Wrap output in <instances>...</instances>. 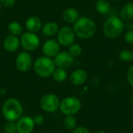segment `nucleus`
Instances as JSON below:
<instances>
[{
    "mask_svg": "<svg viewBox=\"0 0 133 133\" xmlns=\"http://www.w3.org/2000/svg\"><path fill=\"white\" fill-rule=\"evenodd\" d=\"M2 114L5 121L16 122L23 115V107L18 99L9 97L2 104Z\"/></svg>",
    "mask_w": 133,
    "mask_h": 133,
    "instance_id": "nucleus-1",
    "label": "nucleus"
},
{
    "mask_svg": "<svg viewBox=\"0 0 133 133\" xmlns=\"http://www.w3.org/2000/svg\"><path fill=\"white\" fill-rule=\"evenodd\" d=\"M72 29L78 37L81 39H89L95 35L97 25L91 19L81 16L74 23Z\"/></svg>",
    "mask_w": 133,
    "mask_h": 133,
    "instance_id": "nucleus-2",
    "label": "nucleus"
},
{
    "mask_svg": "<svg viewBox=\"0 0 133 133\" xmlns=\"http://www.w3.org/2000/svg\"><path fill=\"white\" fill-rule=\"evenodd\" d=\"M35 73L41 78L51 76L56 66L54 59L46 56H41L35 60L33 64Z\"/></svg>",
    "mask_w": 133,
    "mask_h": 133,
    "instance_id": "nucleus-3",
    "label": "nucleus"
},
{
    "mask_svg": "<svg viewBox=\"0 0 133 133\" xmlns=\"http://www.w3.org/2000/svg\"><path fill=\"white\" fill-rule=\"evenodd\" d=\"M125 28V24L121 18L112 16L105 21L103 27L104 35L110 38L114 39L121 35Z\"/></svg>",
    "mask_w": 133,
    "mask_h": 133,
    "instance_id": "nucleus-4",
    "label": "nucleus"
},
{
    "mask_svg": "<svg viewBox=\"0 0 133 133\" xmlns=\"http://www.w3.org/2000/svg\"><path fill=\"white\" fill-rule=\"evenodd\" d=\"M81 101L76 97H66L60 101L59 111L65 116L74 115L81 108Z\"/></svg>",
    "mask_w": 133,
    "mask_h": 133,
    "instance_id": "nucleus-5",
    "label": "nucleus"
},
{
    "mask_svg": "<svg viewBox=\"0 0 133 133\" xmlns=\"http://www.w3.org/2000/svg\"><path fill=\"white\" fill-rule=\"evenodd\" d=\"M60 100L58 97L51 93L43 95L40 100V107L46 113H55L59 110Z\"/></svg>",
    "mask_w": 133,
    "mask_h": 133,
    "instance_id": "nucleus-6",
    "label": "nucleus"
},
{
    "mask_svg": "<svg viewBox=\"0 0 133 133\" xmlns=\"http://www.w3.org/2000/svg\"><path fill=\"white\" fill-rule=\"evenodd\" d=\"M19 41L20 45L26 51H35L41 44L40 37L37 35V34L29 31L21 34Z\"/></svg>",
    "mask_w": 133,
    "mask_h": 133,
    "instance_id": "nucleus-7",
    "label": "nucleus"
},
{
    "mask_svg": "<svg viewBox=\"0 0 133 133\" xmlns=\"http://www.w3.org/2000/svg\"><path fill=\"white\" fill-rule=\"evenodd\" d=\"M75 32L70 26H63L58 30L57 34V41L60 45L64 47H69L75 42Z\"/></svg>",
    "mask_w": 133,
    "mask_h": 133,
    "instance_id": "nucleus-8",
    "label": "nucleus"
},
{
    "mask_svg": "<svg viewBox=\"0 0 133 133\" xmlns=\"http://www.w3.org/2000/svg\"><path fill=\"white\" fill-rule=\"evenodd\" d=\"M16 67L22 72H28L33 65V59L28 51H23L17 55L16 58Z\"/></svg>",
    "mask_w": 133,
    "mask_h": 133,
    "instance_id": "nucleus-9",
    "label": "nucleus"
},
{
    "mask_svg": "<svg viewBox=\"0 0 133 133\" xmlns=\"http://www.w3.org/2000/svg\"><path fill=\"white\" fill-rule=\"evenodd\" d=\"M16 124L17 133H32L35 127L33 118L29 115H23L16 122Z\"/></svg>",
    "mask_w": 133,
    "mask_h": 133,
    "instance_id": "nucleus-10",
    "label": "nucleus"
},
{
    "mask_svg": "<svg viewBox=\"0 0 133 133\" xmlns=\"http://www.w3.org/2000/svg\"><path fill=\"white\" fill-rule=\"evenodd\" d=\"M55 66L61 69H68L74 62V57L72 56L69 51H59L58 54L54 58Z\"/></svg>",
    "mask_w": 133,
    "mask_h": 133,
    "instance_id": "nucleus-11",
    "label": "nucleus"
},
{
    "mask_svg": "<svg viewBox=\"0 0 133 133\" xmlns=\"http://www.w3.org/2000/svg\"><path fill=\"white\" fill-rule=\"evenodd\" d=\"M60 51V44L55 39L46 41L42 47V52L44 56L48 58H55Z\"/></svg>",
    "mask_w": 133,
    "mask_h": 133,
    "instance_id": "nucleus-12",
    "label": "nucleus"
},
{
    "mask_svg": "<svg viewBox=\"0 0 133 133\" xmlns=\"http://www.w3.org/2000/svg\"><path fill=\"white\" fill-rule=\"evenodd\" d=\"M20 46V41L18 36L9 34L7 36L3 41V48L9 52H14Z\"/></svg>",
    "mask_w": 133,
    "mask_h": 133,
    "instance_id": "nucleus-13",
    "label": "nucleus"
},
{
    "mask_svg": "<svg viewBox=\"0 0 133 133\" xmlns=\"http://www.w3.org/2000/svg\"><path fill=\"white\" fill-rule=\"evenodd\" d=\"M69 79L71 83L75 86L83 85L86 83L87 79V73L83 69H76L71 73Z\"/></svg>",
    "mask_w": 133,
    "mask_h": 133,
    "instance_id": "nucleus-14",
    "label": "nucleus"
},
{
    "mask_svg": "<svg viewBox=\"0 0 133 133\" xmlns=\"http://www.w3.org/2000/svg\"><path fill=\"white\" fill-rule=\"evenodd\" d=\"M25 26L27 31L31 33H37L42 28V22L37 16H30L25 23Z\"/></svg>",
    "mask_w": 133,
    "mask_h": 133,
    "instance_id": "nucleus-15",
    "label": "nucleus"
},
{
    "mask_svg": "<svg viewBox=\"0 0 133 133\" xmlns=\"http://www.w3.org/2000/svg\"><path fill=\"white\" fill-rule=\"evenodd\" d=\"M58 25L55 22H48L42 26L41 32L46 37H54L58 32Z\"/></svg>",
    "mask_w": 133,
    "mask_h": 133,
    "instance_id": "nucleus-16",
    "label": "nucleus"
},
{
    "mask_svg": "<svg viewBox=\"0 0 133 133\" xmlns=\"http://www.w3.org/2000/svg\"><path fill=\"white\" fill-rule=\"evenodd\" d=\"M62 17L64 20L69 23H74L79 17V12L73 8L66 9L62 14Z\"/></svg>",
    "mask_w": 133,
    "mask_h": 133,
    "instance_id": "nucleus-17",
    "label": "nucleus"
},
{
    "mask_svg": "<svg viewBox=\"0 0 133 133\" xmlns=\"http://www.w3.org/2000/svg\"><path fill=\"white\" fill-rule=\"evenodd\" d=\"M121 18L123 20H131L133 18V3L125 4L121 9Z\"/></svg>",
    "mask_w": 133,
    "mask_h": 133,
    "instance_id": "nucleus-18",
    "label": "nucleus"
},
{
    "mask_svg": "<svg viewBox=\"0 0 133 133\" xmlns=\"http://www.w3.org/2000/svg\"><path fill=\"white\" fill-rule=\"evenodd\" d=\"M51 76L55 81L62 83V82H64L67 79V72L65 71V69H61V68L56 69L55 68Z\"/></svg>",
    "mask_w": 133,
    "mask_h": 133,
    "instance_id": "nucleus-19",
    "label": "nucleus"
},
{
    "mask_svg": "<svg viewBox=\"0 0 133 133\" xmlns=\"http://www.w3.org/2000/svg\"><path fill=\"white\" fill-rule=\"evenodd\" d=\"M8 31L12 35L19 36L23 33V27L19 23L16 21H12L10 22L8 25Z\"/></svg>",
    "mask_w": 133,
    "mask_h": 133,
    "instance_id": "nucleus-20",
    "label": "nucleus"
},
{
    "mask_svg": "<svg viewBox=\"0 0 133 133\" xmlns=\"http://www.w3.org/2000/svg\"><path fill=\"white\" fill-rule=\"evenodd\" d=\"M96 9L101 14H106L110 10V3L107 0H98L96 3Z\"/></svg>",
    "mask_w": 133,
    "mask_h": 133,
    "instance_id": "nucleus-21",
    "label": "nucleus"
},
{
    "mask_svg": "<svg viewBox=\"0 0 133 133\" xmlns=\"http://www.w3.org/2000/svg\"><path fill=\"white\" fill-rule=\"evenodd\" d=\"M63 125L67 130H73L75 128H76L77 125V122L76 118L73 115L65 116L63 121Z\"/></svg>",
    "mask_w": 133,
    "mask_h": 133,
    "instance_id": "nucleus-22",
    "label": "nucleus"
},
{
    "mask_svg": "<svg viewBox=\"0 0 133 133\" xmlns=\"http://www.w3.org/2000/svg\"><path fill=\"white\" fill-rule=\"evenodd\" d=\"M119 59L125 62H129L133 60V51L129 49H124L119 53Z\"/></svg>",
    "mask_w": 133,
    "mask_h": 133,
    "instance_id": "nucleus-23",
    "label": "nucleus"
},
{
    "mask_svg": "<svg viewBox=\"0 0 133 133\" xmlns=\"http://www.w3.org/2000/svg\"><path fill=\"white\" fill-rule=\"evenodd\" d=\"M3 129L5 133H17L16 122L6 121L3 125Z\"/></svg>",
    "mask_w": 133,
    "mask_h": 133,
    "instance_id": "nucleus-24",
    "label": "nucleus"
},
{
    "mask_svg": "<svg viewBox=\"0 0 133 133\" xmlns=\"http://www.w3.org/2000/svg\"><path fill=\"white\" fill-rule=\"evenodd\" d=\"M69 53L73 56L74 58L75 57H78L81 55L82 53V48L79 44H75L73 43L72 44H71L69 46Z\"/></svg>",
    "mask_w": 133,
    "mask_h": 133,
    "instance_id": "nucleus-25",
    "label": "nucleus"
},
{
    "mask_svg": "<svg viewBox=\"0 0 133 133\" xmlns=\"http://www.w3.org/2000/svg\"><path fill=\"white\" fill-rule=\"evenodd\" d=\"M33 120H34V122L35 124V125H37V126H40V125H42L44 122V117L41 115H36L34 118H33Z\"/></svg>",
    "mask_w": 133,
    "mask_h": 133,
    "instance_id": "nucleus-26",
    "label": "nucleus"
},
{
    "mask_svg": "<svg viewBox=\"0 0 133 133\" xmlns=\"http://www.w3.org/2000/svg\"><path fill=\"white\" fill-rule=\"evenodd\" d=\"M125 41L129 44H133V30H129L125 33Z\"/></svg>",
    "mask_w": 133,
    "mask_h": 133,
    "instance_id": "nucleus-27",
    "label": "nucleus"
},
{
    "mask_svg": "<svg viewBox=\"0 0 133 133\" xmlns=\"http://www.w3.org/2000/svg\"><path fill=\"white\" fill-rule=\"evenodd\" d=\"M0 3L4 7L10 8V7H12L15 5L16 0H0Z\"/></svg>",
    "mask_w": 133,
    "mask_h": 133,
    "instance_id": "nucleus-28",
    "label": "nucleus"
},
{
    "mask_svg": "<svg viewBox=\"0 0 133 133\" xmlns=\"http://www.w3.org/2000/svg\"><path fill=\"white\" fill-rule=\"evenodd\" d=\"M127 78H128L129 83L131 84V86H132L133 87V65H132V66L129 68V69L128 70Z\"/></svg>",
    "mask_w": 133,
    "mask_h": 133,
    "instance_id": "nucleus-29",
    "label": "nucleus"
},
{
    "mask_svg": "<svg viewBox=\"0 0 133 133\" xmlns=\"http://www.w3.org/2000/svg\"><path fill=\"white\" fill-rule=\"evenodd\" d=\"M72 133H90L89 132V130L83 126H79V127H76L73 129Z\"/></svg>",
    "mask_w": 133,
    "mask_h": 133,
    "instance_id": "nucleus-30",
    "label": "nucleus"
},
{
    "mask_svg": "<svg viewBox=\"0 0 133 133\" xmlns=\"http://www.w3.org/2000/svg\"><path fill=\"white\" fill-rule=\"evenodd\" d=\"M95 133H106L105 132H104V131H97V132Z\"/></svg>",
    "mask_w": 133,
    "mask_h": 133,
    "instance_id": "nucleus-31",
    "label": "nucleus"
},
{
    "mask_svg": "<svg viewBox=\"0 0 133 133\" xmlns=\"http://www.w3.org/2000/svg\"><path fill=\"white\" fill-rule=\"evenodd\" d=\"M1 9H2V5H1V3H0V12H1Z\"/></svg>",
    "mask_w": 133,
    "mask_h": 133,
    "instance_id": "nucleus-32",
    "label": "nucleus"
},
{
    "mask_svg": "<svg viewBox=\"0 0 133 133\" xmlns=\"http://www.w3.org/2000/svg\"><path fill=\"white\" fill-rule=\"evenodd\" d=\"M112 1H119V0H112Z\"/></svg>",
    "mask_w": 133,
    "mask_h": 133,
    "instance_id": "nucleus-33",
    "label": "nucleus"
},
{
    "mask_svg": "<svg viewBox=\"0 0 133 133\" xmlns=\"http://www.w3.org/2000/svg\"><path fill=\"white\" fill-rule=\"evenodd\" d=\"M32 133H36V132H32Z\"/></svg>",
    "mask_w": 133,
    "mask_h": 133,
    "instance_id": "nucleus-34",
    "label": "nucleus"
}]
</instances>
